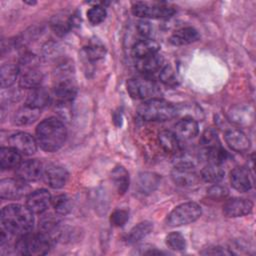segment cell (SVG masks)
<instances>
[{"label": "cell", "instance_id": "obj_1", "mask_svg": "<svg viewBox=\"0 0 256 256\" xmlns=\"http://www.w3.org/2000/svg\"><path fill=\"white\" fill-rule=\"evenodd\" d=\"M2 227L12 235L22 236L31 233L34 226L33 213L27 206L9 204L1 211Z\"/></svg>", "mask_w": 256, "mask_h": 256}, {"label": "cell", "instance_id": "obj_2", "mask_svg": "<svg viewBox=\"0 0 256 256\" xmlns=\"http://www.w3.org/2000/svg\"><path fill=\"white\" fill-rule=\"evenodd\" d=\"M67 130L62 121L51 117L41 121L36 128V141L46 152H55L65 143Z\"/></svg>", "mask_w": 256, "mask_h": 256}, {"label": "cell", "instance_id": "obj_3", "mask_svg": "<svg viewBox=\"0 0 256 256\" xmlns=\"http://www.w3.org/2000/svg\"><path fill=\"white\" fill-rule=\"evenodd\" d=\"M77 94L73 66L64 62L59 64L53 74V97L58 106L68 105Z\"/></svg>", "mask_w": 256, "mask_h": 256}, {"label": "cell", "instance_id": "obj_4", "mask_svg": "<svg viewBox=\"0 0 256 256\" xmlns=\"http://www.w3.org/2000/svg\"><path fill=\"white\" fill-rule=\"evenodd\" d=\"M137 113L146 121H167L177 116V108L163 99L152 98L144 101Z\"/></svg>", "mask_w": 256, "mask_h": 256}, {"label": "cell", "instance_id": "obj_5", "mask_svg": "<svg viewBox=\"0 0 256 256\" xmlns=\"http://www.w3.org/2000/svg\"><path fill=\"white\" fill-rule=\"evenodd\" d=\"M52 239L42 232L36 234H25L20 236L15 244L18 253L28 256H40L48 253Z\"/></svg>", "mask_w": 256, "mask_h": 256}, {"label": "cell", "instance_id": "obj_6", "mask_svg": "<svg viewBox=\"0 0 256 256\" xmlns=\"http://www.w3.org/2000/svg\"><path fill=\"white\" fill-rule=\"evenodd\" d=\"M202 214L201 207L195 202H186L175 207L167 216L166 223L169 226L177 227L190 224L196 221Z\"/></svg>", "mask_w": 256, "mask_h": 256}, {"label": "cell", "instance_id": "obj_7", "mask_svg": "<svg viewBox=\"0 0 256 256\" xmlns=\"http://www.w3.org/2000/svg\"><path fill=\"white\" fill-rule=\"evenodd\" d=\"M132 13L141 18L166 19L175 13V9L165 2H136L132 6Z\"/></svg>", "mask_w": 256, "mask_h": 256}, {"label": "cell", "instance_id": "obj_8", "mask_svg": "<svg viewBox=\"0 0 256 256\" xmlns=\"http://www.w3.org/2000/svg\"><path fill=\"white\" fill-rule=\"evenodd\" d=\"M127 91L134 99L149 100L159 93V87L154 80L145 76L128 80Z\"/></svg>", "mask_w": 256, "mask_h": 256}, {"label": "cell", "instance_id": "obj_9", "mask_svg": "<svg viewBox=\"0 0 256 256\" xmlns=\"http://www.w3.org/2000/svg\"><path fill=\"white\" fill-rule=\"evenodd\" d=\"M8 144L22 155H32L37 150V141L26 132H17L8 138Z\"/></svg>", "mask_w": 256, "mask_h": 256}, {"label": "cell", "instance_id": "obj_10", "mask_svg": "<svg viewBox=\"0 0 256 256\" xmlns=\"http://www.w3.org/2000/svg\"><path fill=\"white\" fill-rule=\"evenodd\" d=\"M29 189L27 183L21 179H3L0 182V197L2 199H16L25 195Z\"/></svg>", "mask_w": 256, "mask_h": 256}, {"label": "cell", "instance_id": "obj_11", "mask_svg": "<svg viewBox=\"0 0 256 256\" xmlns=\"http://www.w3.org/2000/svg\"><path fill=\"white\" fill-rule=\"evenodd\" d=\"M52 204V197L45 189L31 192L26 198V206L33 214H42Z\"/></svg>", "mask_w": 256, "mask_h": 256}, {"label": "cell", "instance_id": "obj_12", "mask_svg": "<svg viewBox=\"0 0 256 256\" xmlns=\"http://www.w3.org/2000/svg\"><path fill=\"white\" fill-rule=\"evenodd\" d=\"M16 174L19 179L25 182H31L40 179L44 174V170L40 161L29 159L20 163L16 168Z\"/></svg>", "mask_w": 256, "mask_h": 256}, {"label": "cell", "instance_id": "obj_13", "mask_svg": "<svg viewBox=\"0 0 256 256\" xmlns=\"http://www.w3.org/2000/svg\"><path fill=\"white\" fill-rule=\"evenodd\" d=\"M69 178L67 170L59 165L50 164L44 170L45 182L53 189H60L66 185Z\"/></svg>", "mask_w": 256, "mask_h": 256}, {"label": "cell", "instance_id": "obj_14", "mask_svg": "<svg viewBox=\"0 0 256 256\" xmlns=\"http://www.w3.org/2000/svg\"><path fill=\"white\" fill-rule=\"evenodd\" d=\"M171 178L176 185L182 187L193 186L199 180V176L194 167L186 166H174L171 171Z\"/></svg>", "mask_w": 256, "mask_h": 256}, {"label": "cell", "instance_id": "obj_15", "mask_svg": "<svg viewBox=\"0 0 256 256\" xmlns=\"http://www.w3.org/2000/svg\"><path fill=\"white\" fill-rule=\"evenodd\" d=\"M253 203L245 198L229 199L223 206V212L228 217H241L251 213Z\"/></svg>", "mask_w": 256, "mask_h": 256}, {"label": "cell", "instance_id": "obj_16", "mask_svg": "<svg viewBox=\"0 0 256 256\" xmlns=\"http://www.w3.org/2000/svg\"><path fill=\"white\" fill-rule=\"evenodd\" d=\"M230 182L234 189L239 192H247L252 188V177L245 167H236L230 173Z\"/></svg>", "mask_w": 256, "mask_h": 256}, {"label": "cell", "instance_id": "obj_17", "mask_svg": "<svg viewBox=\"0 0 256 256\" xmlns=\"http://www.w3.org/2000/svg\"><path fill=\"white\" fill-rule=\"evenodd\" d=\"M164 63L163 57L159 54H153L142 59H135V67L142 74L149 76L162 69Z\"/></svg>", "mask_w": 256, "mask_h": 256}, {"label": "cell", "instance_id": "obj_18", "mask_svg": "<svg viewBox=\"0 0 256 256\" xmlns=\"http://www.w3.org/2000/svg\"><path fill=\"white\" fill-rule=\"evenodd\" d=\"M225 141L236 152H246L251 146L249 138L238 129H230L225 133Z\"/></svg>", "mask_w": 256, "mask_h": 256}, {"label": "cell", "instance_id": "obj_19", "mask_svg": "<svg viewBox=\"0 0 256 256\" xmlns=\"http://www.w3.org/2000/svg\"><path fill=\"white\" fill-rule=\"evenodd\" d=\"M175 130L174 133L179 139L182 140H189L194 138L198 132H199V127L198 123L195 119L189 118V117H184L181 120H179L175 124Z\"/></svg>", "mask_w": 256, "mask_h": 256}, {"label": "cell", "instance_id": "obj_20", "mask_svg": "<svg viewBox=\"0 0 256 256\" xmlns=\"http://www.w3.org/2000/svg\"><path fill=\"white\" fill-rule=\"evenodd\" d=\"M159 44L150 38H144L137 41L132 48V55L135 59H142L150 55L156 54L159 51Z\"/></svg>", "mask_w": 256, "mask_h": 256}, {"label": "cell", "instance_id": "obj_21", "mask_svg": "<svg viewBox=\"0 0 256 256\" xmlns=\"http://www.w3.org/2000/svg\"><path fill=\"white\" fill-rule=\"evenodd\" d=\"M199 39L198 31L193 27H183L175 31L169 38L172 45L182 46L191 44Z\"/></svg>", "mask_w": 256, "mask_h": 256}, {"label": "cell", "instance_id": "obj_22", "mask_svg": "<svg viewBox=\"0 0 256 256\" xmlns=\"http://www.w3.org/2000/svg\"><path fill=\"white\" fill-rule=\"evenodd\" d=\"M40 109L31 107L29 105H24L20 107L13 116V122L16 125L23 126V125H29L35 122L39 116H40Z\"/></svg>", "mask_w": 256, "mask_h": 256}, {"label": "cell", "instance_id": "obj_23", "mask_svg": "<svg viewBox=\"0 0 256 256\" xmlns=\"http://www.w3.org/2000/svg\"><path fill=\"white\" fill-rule=\"evenodd\" d=\"M42 81H43V73L38 69V67H34L21 72L19 85L22 88L32 90L40 87Z\"/></svg>", "mask_w": 256, "mask_h": 256}, {"label": "cell", "instance_id": "obj_24", "mask_svg": "<svg viewBox=\"0 0 256 256\" xmlns=\"http://www.w3.org/2000/svg\"><path fill=\"white\" fill-rule=\"evenodd\" d=\"M160 176L152 172L141 173L137 180V189L142 194H149L155 191L160 184Z\"/></svg>", "mask_w": 256, "mask_h": 256}, {"label": "cell", "instance_id": "obj_25", "mask_svg": "<svg viewBox=\"0 0 256 256\" xmlns=\"http://www.w3.org/2000/svg\"><path fill=\"white\" fill-rule=\"evenodd\" d=\"M21 163V154L14 148L2 147L0 149V166L3 170L17 168Z\"/></svg>", "mask_w": 256, "mask_h": 256}, {"label": "cell", "instance_id": "obj_26", "mask_svg": "<svg viewBox=\"0 0 256 256\" xmlns=\"http://www.w3.org/2000/svg\"><path fill=\"white\" fill-rule=\"evenodd\" d=\"M50 101L51 96L49 92L42 87H38L30 91V93L27 96L25 104L41 110L42 108L46 107L50 103Z\"/></svg>", "mask_w": 256, "mask_h": 256}, {"label": "cell", "instance_id": "obj_27", "mask_svg": "<svg viewBox=\"0 0 256 256\" xmlns=\"http://www.w3.org/2000/svg\"><path fill=\"white\" fill-rule=\"evenodd\" d=\"M158 141L160 143V146L167 153L176 154L178 151L181 150L179 138L172 131H169V130L161 131L158 134Z\"/></svg>", "mask_w": 256, "mask_h": 256}, {"label": "cell", "instance_id": "obj_28", "mask_svg": "<svg viewBox=\"0 0 256 256\" xmlns=\"http://www.w3.org/2000/svg\"><path fill=\"white\" fill-rule=\"evenodd\" d=\"M19 72L20 70H19L18 64H14L11 62L4 63L1 66V70H0L1 87L6 88L13 85L18 77Z\"/></svg>", "mask_w": 256, "mask_h": 256}, {"label": "cell", "instance_id": "obj_29", "mask_svg": "<svg viewBox=\"0 0 256 256\" xmlns=\"http://www.w3.org/2000/svg\"><path fill=\"white\" fill-rule=\"evenodd\" d=\"M112 182L119 194H124L129 187V173L122 166L115 167L111 172Z\"/></svg>", "mask_w": 256, "mask_h": 256}, {"label": "cell", "instance_id": "obj_30", "mask_svg": "<svg viewBox=\"0 0 256 256\" xmlns=\"http://www.w3.org/2000/svg\"><path fill=\"white\" fill-rule=\"evenodd\" d=\"M153 229V224L149 221H143L134 226L127 235V242L129 244H134L145 238Z\"/></svg>", "mask_w": 256, "mask_h": 256}, {"label": "cell", "instance_id": "obj_31", "mask_svg": "<svg viewBox=\"0 0 256 256\" xmlns=\"http://www.w3.org/2000/svg\"><path fill=\"white\" fill-rule=\"evenodd\" d=\"M224 170L221 164L216 163H208L202 170H201V178L209 183H218L224 177Z\"/></svg>", "mask_w": 256, "mask_h": 256}, {"label": "cell", "instance_id": "obj_32", "mask_svg": "<svg viewBox=\"0 0 256 256\" xmlns=\"http://www.w3.org/2000/svg\"><path fill=\"white\" fill-rule=\"evenodd\" d=\"M39 228L43 234L53 239V237L60 234L59 219L53 215H46L40 220Z\"/></svg>", "mask_w": 256, "mask_h": 256}, {"label": "cell", "instance_id": "obj_33", "mask_svg": "<svg viewBox=\"0 0 256 256\" xmlns=\"http://www.w3.org/2000/svg\"><path fill=\"white\" fill-rule=\"evenodd\" d=\"M106 53V49L102 43L99 41H90L84 48H83V55L86 61L88 62H95L104 57Z\"/></svg>", "mask_w": 256, "mask_h": 256}, {"label": "cell", "instance_id": "obj_34", "mask_svg": "<svg viewBox=\"0 0 256 256\" xmlns=\"http://www.w3.org/2000/svg\"><path fill=\"white\" fill-rule=\"evenodd\" d=\"M50 25L57 35L63 36L73 27V21L72 18L64 17L63 15H55L52 17Z\"/></svg>", "mask_w": 256, "mask_h": 256}, {"label": "cell", "instance_id": "obj_35", "mask_svg": "<svg viewBox=\"0 0 256 256\" xmlns=\"http://www.w3.org/2000/svg\"><path fill=\"white\" fill-rule=\"evenodd\" d=\"M230 120L239 125H248L249 121H252L253 113L245 106L234 107L230 112Z\"/></svg>", "mask_w": 256, "mask_h": 256}, {"label": "cell", "instance_id": "obj_36", "mask_svg": "<svg viewBox=\"0 0 256 256\" xmlns=\"http://www.w3.org/2000/svg\"><path fill=\"white\" fill-rule=\"evenodd\" d=\"M175 155V166H186L195 167L198 160H200L199 155H195L190 151H178Z\"/></svg>", "mask_w": 256, "mask_h": 256}, {"label": "cell", "instance_id": "obj_37", "mask_svg": "<svg viewBox=\"0 0 256 256\" xmlns=\"http://www.w3.org/2000/svg\"><path fill=\"white\" fill-rule=\"evenodd\" d=\"M52 205L57 214L66 215L71 210V202L67 195L61 194L57 195L52 199Z\"/></svg>", "mask_w": 256, "mask_h": 256}, {"label": "cell", "instance_id": "obj_38", "mask_svg": "<svg viewBox=\"0 0 256 256\" xmlns=\"http://www.w3.org/2000/svg\"><path fill=\"white\" fill-rule=\"evenodd\" d=\"M166 244L169 248L176 251H182L186 248L185 238L179 232H172L168 234L166 237Z\"/></svg>", "mask_w": 256, "mask_h": 256}, {"label": "cell", "instance_id": "obj_39", "mask_svg": "<svg viewBox=\"0 0 256 256\" xmlns=\"http://www.w3.org/2000/svg\"><path fill=\"white\" fill-rule=\"evenodd\" d=\"M159 78L162 83L167 86H176L178 84V77L175 70L170 66H163L159 73Z\"/></svg>", "mask_w": 256, "mask_h": 256}, {"label": "cell", "instance_id": "obj_40", "mask_svg": "<svg viewBox=\"0 0 256 256\" xmlns=\"http://www.w3.org/2000/svg\"><path fill=\"white\" fill-rule=\"evenodd\" d=\"M106 17V10L103 6L95 5L87 11V18L93 25H98L104 21Z\"/></svg>", "mask_w": 256, "mask_h": 256}, {"label": "cell", "instance_id": "obj_41", "mask_svg": "<svg viewBox=\"0 0 256 256\" xmlns=\"http://www.w3.org/2000/svg\"><path fill=\"white\" fill-rule=\"evenodd\" d=\"M202 143L205 148H212L220 146V141L218 138L217 131L213 128H207L202 135Z\"/></svg>", "mask_w": 256, "mask_h": 256}, {"label": "cell", "instance_id": "obj_42", "mask_svg": "<svg viewBox=\"0 0 256 256\" xmlns=\"http://www.w3.org/2000/svg\"><path fill=\"white\" fill-rule=\"evenodd\" d=\"M207 195L214 200H220L225 198L228 195V189L225 186L214 184L207 190Z\"/></svg>", "mask_w": 256, "mask_h": 256}, {"label": "cell", "instance_id": "obj_43", "mask_svg": "<svg viewBox=\"0 0 256 256\" xmlns=\"http://www.w3.org/2000/svg\"><path fill=\"white\" fill-rule=\"evenodd\" d=\"M128 219H129V214L126 210H123V209L115 210L110 217L111 223L116 227L123 226L124 224H126Z\"/></svg>", "mask_w": 256, "mask_h": 256}, {"label": "cell", "instance_id": "obj_44", "mask_svg": "<svg viewBox=\"0 0 256 256\" xmlns=\"http://www.w3.org/2000/svg\"><path fill=\"white\" fill-rule=\"evenodd\" d=\"M200 253L203 255H231L232 251H229L228 248H223L221 246H213L205 248Z\"/></svg>", "mask_w": 256, "mask_h": 256}, {"label": "cell", "instance_id": "obj_45", "mask_svg": "<svg viewBox=\"0 0 256 256\" xmlns=\"http://www.w3.org/2000/svg\"><path fill=\"white\" fill-rule=\"evenodd\" d=\"M137 28H138V31L140 32V34H141L143 37H145V39H146V38L150 35V33H151V27H150V25H149L148 22H145V21L139 22Z\"/></svg>", "mask_w": 256, "mask_h": 256}]
</instances>
